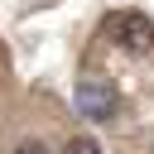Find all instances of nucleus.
I'll use <instances>...</instances> for the list:
<instances>
[{
  "mask_svg": "<svg viewBox=\"0 0 154 154\" xmlns=\"http://www.w3.org/2000/svg\"><path fill=\"white\" fill-rule=\"evenodd\" d=\"M101 29H106L125 53H149V43H154V24H149V14H140V10H111Z\"/></svg>",
  "mask_w": 154,
  "mask_h": 154,
  "instance_id": "nucleus-1",
  "label": "nucleus"
},
{
  "mask_svg": "<svg viewBox=\"0 0 154 154\" xmlns=\"http://www.w3.org/2000/svg\"><path fill=\"white\" fill-rule=\"evenodd\" d=\"M72 101H77V111H82L87 120H111V116H116V91H111V82H101V77H82L77 91H72Z\"/></svg>",
  "mask_w": 154,
  "mask_h": 154,
  "instance_id": "nucleus-2",
  "label": "nucleus"
},
{
  "mask_svg": "<svg viewBox=\"0 0 154 154\" xmlns=\"http://www.w3.org/2000/svg\"><path fill=\"white\" fill-rule=\"evenodd\" d=\"M63 154H101V144L91 140V135H77V140H67V149Z\"/></svg>",
  "mask_w": 154,
  "mask_h": 154,
  "instance_id": "nucleus-3",
  "label": "nucleus"
},
{
  "mask_svg": "<svg viewBox=\"0 0 154 154\" xmlns=\"http://www.w3.org/2000/svg\"><path fill=\"white\" fill-rule=\"evenodd\" d=\"M14 154H48V144H43V140H24Z\"/></svg>",
  "mask_w": 154,
  "mask_h": 154,
  "instance_id": "nucleus-4",
  "label": "nucleus"
}]
</instances>
